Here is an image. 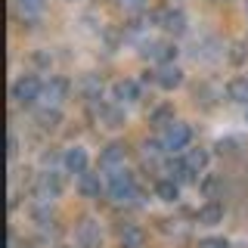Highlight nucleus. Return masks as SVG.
I'll use <instances>...</instances> for the list:
<instances>
[{"label": "nucleus", "instance_id": "nucleus-1", "mask_svg": "<svg viewBox=\"0 0 248 248\" xmlns=\"http://www.w3.org/2000/svg\"><path fill=\"white\" fill-rule=\"evenodd\" d=\"M106 189L112 202H134L137 199V183H134V174L127 170H112L106 180Z\"/></svg>", "mask_w": 248, "mask_h": 248}, {"label": "nucleus", "instance_id": "nucleus-2", "mask_svg": "<svg viewBox=\"0 0 248 248\" xmlns=\"http://www.w3.org/2000/svg\"><path fill=\"white\" fill-rule=\"evenodd\" d=\"M41 93H44V84L37 81L34 75H25V78H19V81L13 84V99H16L19 106L37 103V99H41Z\"/></svg>", "mask_w": 248, "mask_h": 248}, {"label": "nucleus", "instance_id": "nucleus-3", "mask_svg": "<svg viewBox=\"0 0 248 248\" xmlns=\"http://www.w3.org/2000/svg\"><path fill=\"white\" fill-rule=\"evenodd\" d=\"M189 140H192L189 124L174 121V124H168V127H165V137H161V143H165L168 152H177V149H186V146H189Z\"/></svg>", "mask_w": 248, "mask_h": 248}, {"label": "nucleus", "instance_id": "nucleus-4", "mask_svg": "<svg viewBox=\"0 0 248 248\" xmlns=\"http://www.w3.org/2000/svg\"><path fill=\"white\" fill-rule=\"evenodd\" d=\"M143 56L168 65V62H174V56H177V46L168 44V41H149V44H143Z\"/></svg>", "mask_w": 248, "mask_h": 248}, {"label": "nucleus", "instance_id": "nucleus-5", "mask_svg": "<svg viewBox=\"0 0 248 248\" xmlns=\"http://www.w3.org/2000/svg\"><path fill=\"white\" fill-rule=\"evenodd\" d=\"M68 81L65 78H50V81L44 84V93H41V99H44V106H56L59 108V103L68 96Z\"/></svg>", "mask_w": 248, "mask_h": 248}, {"label": "nucleus", "instance_id": "nucleus-6", "mask_svg": "<svg viewBox=\"0 0 248 248\" xmlns=\"http://www.w3.org/2000/svg\"><path fill=\"white\" fill-rule=\"evenodd\" d=\"M62 192V180H59V174H53V170H46V174L37 177V199L41 202H50V199H56Z\"/></svg>", "mask_w": 248, "mask_h": 248}, {"label": "nucleus", "instance_id": "nucleus-7", "mask_svg": "<svg viewBox=\"0 0 248 248\" xmlns=\"http://www.w3.org/2000/svg\"><path fill=\"white\" fill-rule=\"evenodd\" d=\"M155 22H158L165 31H170V34H183V31H186V16L180 10H161V13H155Z\"/></svg>", "mask_w": 248, "mask_h": 248}, {"label": "nucleus", "instance_id": "nucleus-8", "mask_svg": "<svg viewBox=\"0 0 248 248\" xmlns=\"http://www.w3.org/2000/svg\"><path fill=\"white\" fill-rule=\"evenodd\" d=\"M152 81L158 84L161 90H174V87H180V84H183V72H180L177 65H170V62H168V65H161L158 72L152 75Z\"/></svg>", "mask_w": 248, "mask_h": 248}, {"label": "nucleus", "instance_id": "nucleus-9", "mask_svg": "<svg viewBox=\"0 0 248 248\" xmlns=\"http://www.w3.org/2000/svg\"><path fill=\"white\" fill-rule=\"evenodd\" d=\"M124 158H127V146L124 143H108L103 155H99V165L106 170H118V165H124Z\"/></svg>", "mask_w": 248, "mask_h": 248}, {"label": "nucleus", "instance_id": "nucleus-10", "mask_svg": "<svg viewBox=\"0 0 248 248\" xmlns=\"http://www.w3.org/2000/svg\"><path fill=\"white\" fill-rule=\"evenodd\" d=\"M78 245H81V248H99V245H103L99 223H93V220H81V223H78Z\"/></svg>", "mask_w": 248, "mask_h": 248}, {"label": "nucleus", "instance_id": "nucleus-11", "mask_svg": "<svg viewBox=\"0 0 248 248\" xmlns=\"http://www.w3.org/2000/svg\"><path fill=\"white\" fill-rule=\"evenodd\" d=\"M99 189H103V180H99V174H78V192H81L84 199H96Z\"/></svg>", "mask_w": 248, "mask_h": 248}, {"label": "nucleus", "instance_id": "nucleus-12", "mask_svg": "<svg viewBox=\"0 0 248 248\" xmlns=\"http://www.w3.org/2000/svg\"><path fill=\"white\" fill-rule=\"evenodd\" d=\"M223 220V205L220 202H208V205L199 208V223L202 227H217Z\"/></svg>", "mask_w": 248, "mask_h": 248}, {"label": "nucleus", "instance_id": "nucleus-13", "mask_svg": "<svg viewBox=\"0 0 248 248\" xmlns=\"http://www.w3.org/2000/svg\"><path fill=\"white\" fill-rule=\"evenodd\" d=\"M65 168H68V174H84L87 170V152L81 146H72L65 152Z\"/></svg>", "mask_w": 248, "mask_h": 248}, {"label": "nucleus", "instance_id": "nucleus-14", "mask_svg": "<svg viewBox=\"0 0 248 248\" xmlns=\"http://www.w3.org/2000/svg\"><path fill=\"white\" fill-rule=\"evenodd\" d=\"M78 90H81L87 99H99V93H103V81H99V75H84L81 84H78Z\"/></svg>", "mask_w": 248, "mask_h": 248}, {"label": "nucleus", "instance_id": "nucleus-15", "mask_svg": "<svg viewBox=\"0 0 248 248\" xmlns=\"http://www.w3.org/2000/svg\"><path fill=\"white\" fill-rule=\"evenodd\" d=\"M227 96L232 103H248V78H232L227 84Z\"/></svg>", "mask_w": 248, "mask_h": 248}, {"label": "nucleus", "instance_id": "nucleus-16", "mask_svg": "<svg viewBox=\"0 0 248 248\" xmlns=\"http://www.w3.org/2000/svg\"><path fill=\"white\" fill-rule=\"evenodd\" d=\"M115 96H118V103H137V99H140L137 81H118V84H115Z\"/></svg>", "mask_w": 248, "mask_h": 248}, {"label": "nucleus", "instance_id": "nucleus-17", "mask_svg": "<svg viewBox=\"0 0 248 248\" xmlns=\"http://www.w3.org/2000/svg\"><path fill=\"white\" fill-rule=\"evenodd\" d=\"M99 118L106 127H124V108L121 106H103L99 108Z\"/></svg>", "mask_w": 248, "mask_h": 248}, {"label": "nucleus", "instance_id": "nucleus-18", "mask_svg": "<svg viewBox=\"0 0 248 248\" xmlns=\"http://www.w3.org/2000/svg\"><path fill=\"white\" fill-rule=\"evenodd\" d=\"M59 121H62V112L56 106H44V108H37V124H41V127H59Z\"/></svg>", "mask_w": 248, "mask_h": 248}, {"label": "nucleus", "instance_id": "nucleus-19", "mask_svg": "<svg viewBox=\"0 0 248 248\" xmlns=\"http://www.w3.org/2000/svg\"><path fill=\"white\" fill-rule=\"evenodd\" d=\"M155 196H158L161 202H177V199H180V183H177V180H158Z\"/></svg>", "mask_w": 248, "mask_h": 248}, {"label": "nucleus", "instance_id": "nucleus-20", "mask_svg": "<svg viewBox=\"0 0 248 248\" xmlns=\"http://www.w3.org/2000/svg\"><path fill=\"white\" fill-rule=\"evenodd\" d=\"M143 242H146V236H143L140 227H124L121 230V248H143Z\"/></svg>", "mask_w": 248, "mask_h": 248}, {"label": "nucleus", "instance_id": "nucleus-21", "mask_svg": "<svg viewBox=\"0 0 248 248\" xmlns=\"http://www.w3.org/2000/svg\"><path fill=\"white\" fill-rule=\"evenodd\" d=\"M183 161H186V165H189V168L199 174V170H205V165H208V152H205V149H189Z\"/></svg>", "mask_w": 248, "mask_h": 248}, {"label": "nucleus", "instance_id": "nucleus-22", "mask_svg": "<svg viewBox=\"0 0 248 248\" xmlns=\"http://www.w3.org/2000/svg\"><path fill=\"white\" fill-rule=\"evenodd\" d=\"M16 6H19V13L25 19H34V16L44 13V0H16Z\"/></svg>", "mask_w": 248, "mask_h": 248}, {"label": "nucleus", "instance_id": "nucleus-23", "mask_svg": "<svg viewBox=\"0 0 248 248\" xmlns=\"http://www.w3.org/2000/svg\"><path fill=\"white\" fill-rule=\"evenodd\" d=\"M149 121L155 124V127H168V124H174V108L158 106V108H155V112L149 115Z\"/></svg>", "mask_w": 248, "mask_h": 248}, {"label": "nucleus", "instance_id": "nucleus-24", "mask_svg": "<svg viewBox=\"0 0 248 248\" xmlns=\"http://www.w3.org/2000/svg\"><path fill=\"white\" fill-rule=\"evenodd\" d=\"M199 248H230V242L227 239H202Z\"/></svg>", "mask_w": 248, "mask_h": 248}, {"label": "nucleus", "instance_id": "nucleus-25", "mask_svg": "<svg viewBox=\"0 0 248 248\" xmlns=\"http://www.w3.org/2000/svg\"><path fill=\"white\" fill-rule=\"evenodd\" d=\"M232 146H236V140H217V146H214V149L220 152V155H230V152H236Z\"/></svg>", "mask_w": 248, "mask_h": 248}, {"label": "nucleus", "instance_id": "nucleus-26", "mask_svg": "<svg viewBox=\"0 0 248 248\" xmlns=\"http://www.w3.org/2000/svg\"><path fill=\"white\" fill-rule=\"evenodd\" d=\"M118 3L124 6V10H130V13H137V10H143L149 0H118Z\"/></svg>", "mask_w": 248, "mask_h": 248}, {"label": "nucleus", "instance_id": "nucleus-27", "mask_svg": "<svg viewBox=\"0 0 248 248\" xmlns=\"http://www.w3.org/2000/svg\"><path fill=\"white\" fill-rule=\"evenodd\" d=\"M6 146H10V158H16V152H19V140H16V134H10V140H6Z\"/></svg>", "mask_w": 248, "mask_h": 248}, {"label": "nucleus", "instance_id": "nucleus-28", "mask_svg": "<svg viewBox=\"0 0 248 248\" xmlns=\"http://www.w3.org/2000/svg\"><path fill=\"white\" fill-rule=\"evenodd\" d=\"M59 248H72V245H59Z\"/></svg>", "mask_w": 248, "mask_h": 248}, {"label": "nucleus", "instance_id": "nucleus-29", "mask_svg": "<svg viewBox=\"0 0 248 248\" xmlns=\"http://www.w3.org/2000/svg\"><path fill=\"white\" fill-rule=\"evenodd\" d=\"M245 121H248V115H245Z\"/></svg>", "mask_w": 248, "mask_h": 248}]
</instances>
